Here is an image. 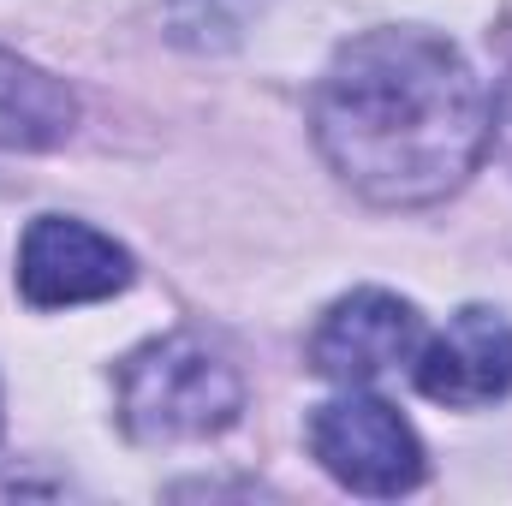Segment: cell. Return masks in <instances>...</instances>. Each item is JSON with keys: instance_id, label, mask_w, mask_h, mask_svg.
I'll list each match as a JSON object with an SVG mask.
<instances>
[{"instance_id": "6da1fadb", "label": "cell", "mask_w": 512, "mask_h": 506, "mask_svg": "<svg viewBox=\"0 0 512 506\" xmlns=\"http://www.w3.org/2000/svg\"><path fill=\"white\" fill-rule=\"evenodd\" d=\"M310 120L328 167L387 209L459 191L489 149L477 72L429 30H370L346 42L316 84Z\"/></svg>"}, {"instance_id": "7a4b0ae2", "label": "cell", "mask_w": 512, "mask_h": 506, "mask_svg": "<svg viewBox=\"0 0 512 506\" xmlns=\"http://www.w3.org/2000/svg\"><path fill=\"white\" fill-rule=\"evenodd\" d=\"M245 405L239 370L197 334H167L131 352L120 370V423L131 441H203L221 435Z\"/></svg>"}, {"instance_id": "3957f363", "label": "cell", "mask_w": 512, "mask_h": 506, "mask_svg": "<svg viewBox=\"0 0 512 506\" xmlns=\"http://www.w3.org/2000/svg\"><path fill=\"white\" fill-rule=\"evenodd\" d=\"M310 453L358 495H405L423 483V441L411 423L358 387L310 411Z\"/></svg>"}, {"instance_id": "277c9868", "label": "cell", "mask_w": 512, "mask_h": 506, "mask_svg": "<svg viewBox=\"0 0 512 506\" xmlns=\"http://www.w3.org/2000/svg\"><path fill=\"white\" fill-rule=\"evenodd\" d=\"M423 352V322L405 298L393 292H346L322 328L310 334V364L316 376L340 381V387H370V381L393 376L399 364H411Z\"/></svg>"}, {"instance_id": "5b68a950", "label": "cell", "mask_w": 512, "mask_h": 506, "mask_svg": "<svg viewBox=\"0 0 512 506\" xmlns=\"http://www.w3.org/2000/svg\"><path fill=\"white\" fill-rule=\"evenodd\" d=\"M126 280H131V256L114 239H102L96 227L66 221V215L30 221V233L18 245V286L36 310L114 298Z\"/></svg>"}, {"instance_id": "8992f818", "label": "cell", "mask_w": 512, "mask_h": 506, "mask_svg": "<svg viewBox=\"0 0 512 506\" xmlns=\"http://www.w3.org/2000/svg\"><path fill=\"white\" fill-rule=\"evenodd\" d=\"M417 387L435 405H495L512 387V322L471 304L447 322V334H435L417 358Z\"/></svg>"}, {"instance_id": "52a82bcc", "label": "cell", "mask_w": 512, "mask_h": 506, "mask_svg": "<svg viewBox=\"0 0 512 506\" xmlns=\"http://www.w3.org/2000/svg\"><path fill=\"white\" fill-rule=\"evenodd\" d=\"M72 120V90L0 48V149H54L72 137Z\"/></svg>"}, {"instance_id": "ba28073f", "label": "cell", "mask_w": 512, "mask_h": 506, "mask_svg": "<svg viewBox=\"0 0 512 506\" xmlns=\"http://www.w3.org/2000/svg\"><path fill=\"white\" fill-rule=\"evenodd\" d=\"M489 137H495V149L507 155V167H512V72L501 78V96H495V120H489Z\"/></svg>"}]
</instances>
